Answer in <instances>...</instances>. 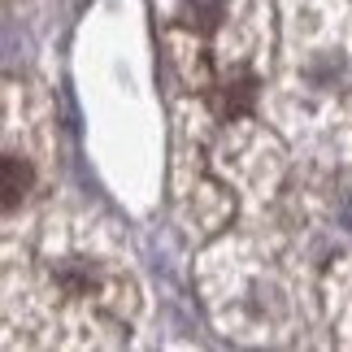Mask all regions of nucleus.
Returning a JSON list of instances; mask_svg holds the SVG:
<instances>
[{
  "label": "nucleus",
  "mask_w": 352,
  "mask_h": 352,
  "mask_svg": "<svg viewBox=\"0 0 352 352\" xmlns=\"http://www.w3.org/2000/svg\"><path fill=\"white\" fill-rule=\"evenodd\" d=\"M179 18H183V26H192V31L209 35L213 26H218V18H222V5H218V0H187Z\"/></svg>",
  "instance_id": "2"
},
{
  "label": "nucleus",
  "mask_w": 352,
  "mask_h": 352,
  "mask_svg": "<svg viewBox=\"0 0 352 352\" xmlns=\"http://www.w3.org/2000/svg\"><path fill=\"white\" fill-rule=\"evenodd\" d=\"M26 187H31V166H26L22 157H5V209H18V200L26 196Z\"/></svg>",
  "instance_id": "1"
},
{
  "label": "nucleus",
  "mask_w": 352,
  "mask_h": 352,
  "mask_svg": "<svg viewBox=\"0 0 352 352\" xmlns=\"http://www.w3.org/2000/svg\"><path fill=\"white\" fill-rule=\"evenodd\" d=\"M248 100H252V78H239V83H235V91H231V83H226V96H222V109H226V113L243 109Z\"/></svg>",
  "instance_id": "3"
}]
</instances>
